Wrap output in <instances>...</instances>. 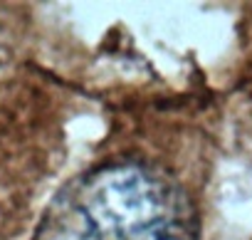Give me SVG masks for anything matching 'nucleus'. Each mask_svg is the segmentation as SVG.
Instances as JSON below:
<instances>
[{
  "label": "nucleus",
  "mask_w": 252,
  "mask_h": 240,
  "mask_svg": "<svg viewBox=\"0 0 252 240\" xmlns=\"http://www.w3.org/2000/svg\"><path fill=\"white\" fill-rule=\"evenodd\" d=\"M35 240H198L188 196L144 164H109L60 191Z\"/></svg>",
  "instance_id": "f257e3e1"
}]
</instances>
